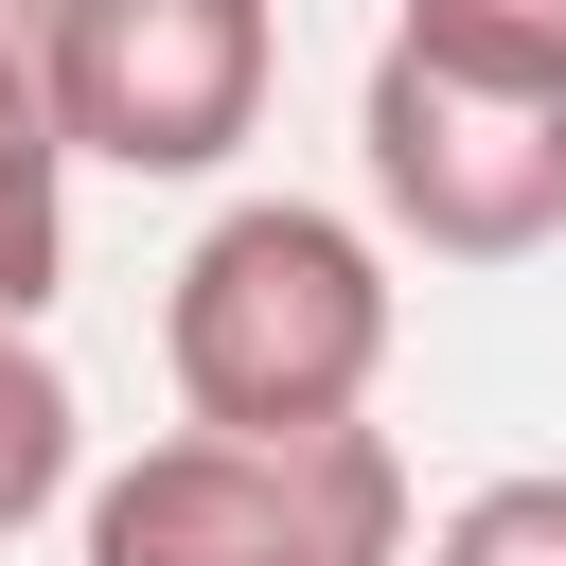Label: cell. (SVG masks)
<instances>
[{
  "instance_id": "6da1fadb",
  "label": "cell",
  "mask_w": 566,
  "mask_h": 566,
  "mask_svg": "<svg viewBox=\"0 0 566 566\" xmlns=\"http://www.w3.org/2000/svg\"><path fill=\"white\" fill-rule=\"evenodd\" d=\"M389 336H407L389 248H371L354 212H318V195H230V212L177 248V283H159V371H177V407L230 424V442L371 424Z\"/></svg>"
},
{
  "instance_id": "7a4b0ae2",
  "label": "cell",
  "mask_w": 566,
  "mask_h": 566,
  "mask_svg": "<svg viewBox=\"0 0 566 566\" xmlns=\"http://www.w3.org/2000/svg\"><path fill=\"white\" fill-rule=\"evenodd\" d=\"M71 548L88 566H407V460L389 424H301V442L177 424L88 478Z\"/></svg>"
},
{
  "instance_id": "3957f363",
  "label": "cell",
  "mask_w": 566,
  "mask_h": 566,
  "mask_svg": "<svg viewBox=\"0 0 566 566\" xmlns=\"http://www.w3.org/2000/svg\"><path fill=\"white\" fill-rule=\"evenodd\" d=\"M354 159H371V212L424 265L566 248V88H495V71H442V53L389 35L371 88H354Z\"/></svg>"
},
{
  "instance_id": "277c9868",
  "label": "cell",
  "mask_w": 566,
  "mask_h": 566,
  "mask_svg": "<svg viewBox=\"0 0 566 566\" xmlns=\"http://www.w3.org/2000/svg\"><path fill=\"white\" fill-rule=\"evenodd\" d=\"M35 71H53V142L106 177H212L265 124L283 18L265 0H35Z\"/></svg>"
},
{
  "instance_id": "5b68a950",
  "label": "cell",
  "mask_w": 566,
  "mask_h": 566,
  "mask_svg": "<svg viewBox=\"0 0 566 566\" xmlns=\"http://www.w3.org/2000/svg\"><path fill=\"white\" fill-rule=\"evenodd\" d=\"M71 460H88V407H71V371L35 354V336H0V548L71 495Z\"/></svg>"
},
{
  "instance_id": "8992f818",
  "label": "cell",
  "mask_w": 566,
  "mask_h": 566,
  "mask_svg": "<svg viewBox=\"0 0 566 566\" xmlns=\"http://www.w3.org/2000/svg\"><path fill=\"white\" fill-rule=\"evenodd\" d=\"M389 35L495 88H566V0H389Z\"/></svg>"
},
{
  "instance_id": "52a82bcc",
  "label": "cell",
  "mask_w": 566,
  "mask_h": 566,
  "mask_svg": "<svg viewBox=\"0 0 566 566\" xmlns=\"http://www.w3.org/2000/svg\"><path fill=\"white\" fill-rule=\"evenodd\" d=\"M71 283V142H0V336H35Z\"/></svg>"
},
{
  "instance_id": "ba28073f",
  "label": "cell",
  "mask_w": 566,
  "mask_h": 566,
  "mask_svg": "<svg viewBox=\"0 0 566 566\" xmlns=\"http://www.w3.org/2000/svg\"><path fill=\"white\" fill-rule=\"evenodd\" d=\"M424 566H566V478L531 460V478H478L442 531H424Z\"/></svg>"
},
{
  "instance_id": "9c48e42d",
  "label": "cell",
  "mask_w": 566,
  "mask_h": 566,
  "mask_svg": "<svg viewBox=\"0 0 566 566\" xmlns=\"http://www.w3.org/2000/svg\"><path fill=\"white\" fill-rule=\"evenodd\" d=\"M0 142H53V71H35V0H0Z\"/></svg>"
}]
</instances>
